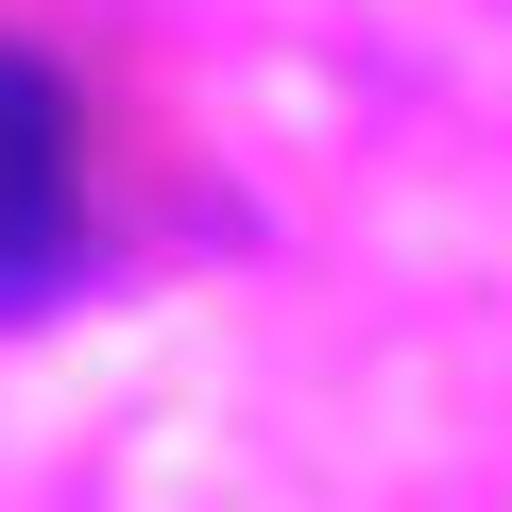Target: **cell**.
<instances>
[{
  "label": "cell",
  "instance_id": "cell-1",
  "mask_svg": "<svg viewBox=\"0 0 512 512\" xmlns=\"http://www.w3.org/2000/svg\"><path fill=\"white\" fill-rule=\"evenodd\" d=\"M69 222H86V137H69V86L35 52H0V308H35L69 274Z\"/></svg>",
  "mask_w": 512,
  "mask_h": 512
}]
</instances>
